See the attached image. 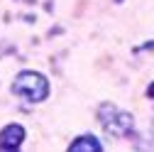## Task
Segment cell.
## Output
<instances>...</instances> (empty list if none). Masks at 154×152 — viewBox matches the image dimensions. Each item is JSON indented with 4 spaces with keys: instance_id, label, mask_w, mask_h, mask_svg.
Masks as SVG:
<instances>
[{
    "instance_id": "obj_5",
    "label": "cell",
    "mask_w": 154,
    "mask_h": 152,
    "mask_svg": "<svg viewBox=\"0 0 154 152\" xmlns=\"http://www.w3.org/2000/svg\"><path fill=\"white\" fill-rule=\"evenodd\" d=\"M147 96H149V98H154V84H152V86L147 88Z\"/></svg>"
},
{
    "instance_id": "obj_3",
    "label": "cell",
    "mask_w": 154,
    "mask_h": 152,
    "mask_svg": "<svg viewBox=\"0 0 154 152\" xmlns=\"http://www.w3.org/2000/svg\"><path fill=\"white\" fill-rule=\"evenodd\" d=\"M27 138V132L22 125H17V123H10L5 125L3 130H0V147H8V150H20V145L25 142Z\"/></svg>"
},
{
    "instance_id": "obj_7",
    "label": "cell",
    "mask_w": 154,
    "mask_h": 152,
    "mask_svg": "<svg viewBox=\"0 0 154 152\" xmlns=\"http://www.w3.org/2000/svg\"><path fill=\"white\" fill-rule=\"evenodd\" d=\"M152 135H154V120H152Z\"/></svg>"
},
{
    "instance_id": "obj_1",
    "label": "cell",
    "mask_w": 154,
    "mask_h": 152,
    "mask_svg": "<svg viewBox=\"0 0 154 152\" xmlns=\"http://www.w3.org/2000/svg\"><path fill=\"white\" fill-rule=\"evenodd\" d=\"M12 93L29 103H42L49 96V81L39 71H20L12 81Z\"/></svg>"
},
{
    "instance_id": "obj_6",
    "label": "cell",
    "mask_w": 154,
    "mask_h": 152,
    "mask_svg": "<svg viewBox=\"0 0 154 152\" xmlns=\"http://www.w3.org/2000/svg\"><path fill=\"white\" fill-rule=\"evenodd\" d=\"M0 152H20V150H8V147H0Z\"/></svg>"
},
{
    "instance_id": "obj_4",
    "label": "cell",
    "mask_w": 154,
    "mask_h": 152,
    "mask_svg": "<svg viewBox=\"0 0 154 152\" xmlns=\"http://www.w3.org/2000/svg\"><path fill=\"white\" fill-rule=\"evenodd\" d=\"M66 152H103L98 138H93V135H81V138H76Z\"/></svg>"
},
{
    "instance_id": "obj_2",
    "label": "cell",
    "mask_w": 154,
    "mask_h": 152,
    "mask_svg": "<svg viewBox=\"0 0 154 152\" xmlns=\"http://www.w3.org/2000/svg\"><path fill=\"white\" fill-rule=\"evenodd\" d=\"M98 120L105 128V132H110V135H115V138H127V135H132V130H134L132 113L120 110L118 106H112V103H100Z\"/></svg>"
}]
</instances>
